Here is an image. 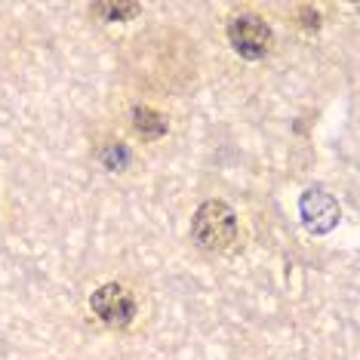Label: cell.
<instances>
[{"label":"cell","instance_id":"cell-2","mask_svg":"<svg viewBox=\"0 0 360 360\" xmlns=\"http://www.w3.org/2000/svg\"><path fill=\"white\" fill-rule=\"evenodd\" d=\"M228 40H231L234 53L243 56L250 62H259L271 53L274 46V34L268 28V22L256 13H240L228 22Z\"/></svg>","mask_w":360,"mask_h":360},{"label":"cell","instance_id":"cell-4","mask_svg":"<svg viewBox=\"0 0 360 360\" xmlns=\"http://www.w3.org/2000/svg\"><path fill=\"white\" fill-rule=\"evenodd\" d=\"M299 210H302V222H305L308 231H314V234H326V231H333L335 222H339V203L333 200V194H326L321 191V188H311V191H305V198H302L299 203Z\"/></svg>","mask_w":360,"mask_h":360},{"label":"cell","instance_id":"cell-6","mask_svg":"<svg viewBox=\"0 0 360 360\" xmlns=\"http://www.w3.org/2000/svg\"><path fill=\"white\" fill-rule=\"evenodd\" d=\"M142 10L139 4H96L93 6V15H99L102 22H127Z\"/></svg>","mask_w":360,"mask_h":360},{"label":"cell","instance_id":"cell-5","mask_svg":"<svg viewBox=\"0 0 360 360\" xmlns=\"http://www.w3.org/2000/svg\"><path fill=\"white\" fill-rule=\"evenodd\" d=\"M133 129L151 142V139H160L167 133V117L158 114L154 108H148V105H136L133 108Z\"/></svg>","mask_w":360,"mask_h":360},{"label":"cell","instance_id":"cell-1","mask_svg":"<svg viewBox=\"0 0 360 360\" xmlns=\"http://www.w3.org/2000/svg\"><path fill=\"white\" fill-rule=\"evenodd\" d=\"M191 237L200 250L225 252L237 237V216L222 200H207L191 219Z\"/></svg>","mask_w":360,"mask_h":360},{"label":"cell","instance_id":"cell-3","mask_svg":"<svg viewBox=\"0 0 360 360\" xmlns=\"http://www.w3.org/2000/svg\"><path fill=\"white\" fill-rule=\"evenodd\" d=\"M89 308L108 330H127L136 317V299L127 286L105 283L89 296Z\"/></svg>","mask_w":360,"mask_h":360}]
</instances>
